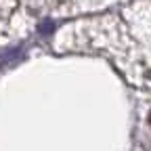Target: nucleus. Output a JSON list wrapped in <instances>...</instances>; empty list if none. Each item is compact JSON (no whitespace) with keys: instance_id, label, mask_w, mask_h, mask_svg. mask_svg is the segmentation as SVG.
Instances as JSON below:
<instances>
[{"instance_id":"f257e3e1","label":"nucleus","mask_w":151,"mask_h":151,"mask_svg":"<svg viewBox=\"0 0 151 151\" xmlns=\"http://www.w3.org/2000/svg\"><path fill=\"white\" fill-rule=\"evenodd\" d=\"M149 122H151V113H149Z\"/></svg>"}]
</instances>
